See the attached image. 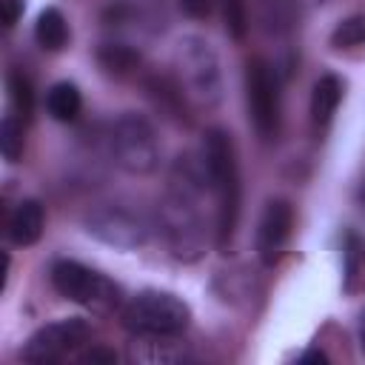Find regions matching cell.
Masks as SVG:
<instances>
[{"label":"cell","mask_w":365,"mask_h":365,"mask_svg":"<svg viewBox=\"0 0 365 365\" xmlns=\"http://www.w3.org/2000/svg\"><path fill=\"white\" fill-rule=\"evenodd\" d=\"M222 17L234 40H242L248 34V3L245 0H222Z\"/></svg>","instance_id":"obj_20"},{"label":"cell","mask_w":365,"mask_h":365,"mask_svg":"<svg viewBox=\"0 0 365 365\" xmlns=\"http://www.w3.org/2000/svg\"><path fill=\"white\" fill-rule=\"evenodd\" d=\"M291 228H294V208L285 200H271L257 225V254L262 265H274L282 257Z\"/></svg>","instance_id":"obj_10"},{"label":"cell","mask_w":365,"mask_h":365,"mask_svg":"<svg viewBox=\"0 0 365 365\" xmlns=\"http://www.w3.org/2000/svg\"><path fill=\"white\" fill-rule=\"evenodd\" d=\"M23 14V0H0V17H3V26L11 29Z\"/></svg>","instance_id":"obj_22"},{"label":"cell","mask_w":365,"mask_h":365,"mask_svg":"<svg viewBox=\"0 0 365 365\" xmlns=\"http://www.w3.org/2000/svg\"><path fill=\"white\" fill-rule=\"evenodd\" d=\"M245 100L254 131L262 140H274L279 134V80L262 57H254L245 66Z\"/></svg>","instance_id":"obj_6"},{"label":"cell","mask_w":365,"mask_h":365,"mask_svg":"<svg viewBox=\"0 0 365 365\" xmlns=\"http://www.w3.org/2000/svg\"><path fill=\"white\" fill-rule=\"evenodd\" d=\"M9 97H11V106L17 108V114H23V117L31 114L34 91H31V83L23 71H9Z\"/></svg>","instance_id":"obj_19"},{"label":"cell","mask_w":365,"mask_h":365,"mask_svg":"<svg viewBox=\"0 0 365 365\" xmlns=\"http://www.w3.org/2000/svg\"><path fill=\"white\" fill-rule=\"evenodd\" d=\"M46 214L37 200H20L9 217V240L14 245H34L43 234Z\"/></svg>","instance_id":"obj_11"},{"label":"cell","mask_w":365,"mask_h":365,"mask_svg":"<svg viewBox=\"0 0 365 365\" xmlns=\"http://www.w3.org/2000/svg\"><path fill=\"white\" fill-rule=\"evenodd\" d=\"M259 20L268 34H285L299 17V0H257Z\"/></svg>","instance_id":"obj_13"},{"label":"cell","mask_w":365,"mask_h":365,"mask_svg":"<svg viewBox=\"0 0 365 365\" xmlns=\"http://www.w3.org/2000/svg\"><path fill=\"white\" fill-rule=\"evenodd\" d=\"M299 362H328V356H325L322 351H305V354L299 356Z\"/></svg>","instance_id":"obj_25"},{"label":"cell","mask_w":365,"mask_h":365,"mask_svg":"<svg viewBox=\"0 0 365 365\" xmlns=\"http://www.w3.org/2000/svg\"><path fill=\"white\" fill-rule=\"evenodd\" d=\"M0 151L9 163H17L23 154V125L14 114L3 117V123H0Z\"/></svg>","instance_id":"obj_18"},{"label":"cell","mask_w":365,"mask_h":365,"mask_svg":"<svg viewBox=\"0 0 365 365\" xmlns=\"http://www.w3.org/2000/svg\"><path fill=\"white\" fill-rule=\"evenodd\" d=\"M188 322L191 308L168 291H140L123 308V325L137 336H177Z\"/></svg>","instance_id":"obj_3"},{"label":"cell","mask_w":365,"mask_h":365,"mask_svg":"<svg viewBox=\"0 0 365 365\" xmlns=\"http://www.w3.org/2000/svg\"><path fill=\"white\" fill-rule=\"evenodd\" d=\"M88 336V325L77 317L71 319H60V322H48L40 331H34L29 336V342L23 345V359L26 362H37V365H48L63 359L66 354H71L80 342H86Z\"/></svg>","instance_id":"obj_9"},{"label":"cell","mask_w":365,"mask_h":365,"mask_svg":"<svg viewBox=\"0 0 365 365\" xmlns=\"http://www.w3.org/2000/svg\"><path fill=\"white\" fill-rule=\"evenodd\" d=\"M86 231L114 248H140L151 237V225L143 214L125 208V205H100L86 217Z\"/></svg>","instance_id":"obj_8"},{"label":"cell","mask_w":365,"mask_h":365,"mask_svg":"<svg viewBox=\"0 0 365 365\" xmlns=\"http://www.w3.org/2000/svg\"><path fill=\"white\" fill-rule=\"evenodd\" d=\"M174 66H177V86L185 100L205 108L222 100V71L208 40L182 37L174 51Z\"/></svg>","instance_id":"obj_2"},{"label":"cell","mask_w":365,"mask_h":365,"mask_svg":"<svg viewBox=\"0 0 365 365\" xmlns=\"http://www.w3.org/2000/svg\"><path fill=\"white\" fill-rule=\"evenodd\" d=\"M339 100H342V83H339V77H334V74L319 77L314 83V91H311V120H314V125L325 128L334 120Z\"/></svg>","instance_id":"obj_12"},{"label":"cell","mask_w":365,"mask_h":365,"mask_svg":"<svg viewBox=\"0 0 365 365\" xmlns=\"http://www.w3.org/2000/svg\"><path fill=\"white\" fill-rule=\"evenodd\" d=\"M160 231L177 259L194 262L205 251V225L194 205V197H185L171 188L160 202Z\"/></svg>","instance_id":"obj_5"},{"label":"cell","mask_w":365,"mask_h":365,"mask_svg":"<svg viewBox=\"0 0 365 365\" xmlns=\"http://www.w3.org/2000/svg\"><path fill=\"white\" fill-rule=\"evenodd\" d=\"M51 285L66 299L97 308V311H108L117 302V288L103 274H97L74 259H60L51 265Z\"/></svg>","instance_id":"obj_7"},{"label":"cell","mask_w":365,"mask_h":365,"mask_svg":"<svg viewBox=\"0 0 365 365\" xmlns=\"http://www.w3.org/2000/svg\"><path fill=\"white\" fill-rule=\"evenodd\" d=\"M111 160L128 174H151L160 165V140L154 125L140 114H123L108 131Z\"/></svg>","instance_id":"obj_4"},{"label":"cell","mask_w":365,"mask_h":365,"mask_svg":"<svg viewBox=\"0 0 365 365\" xmlns=\"http://www.w3.org/2000/svg\"><path fill=\"white\" fill-rule=\"evenodd\" d=\"M362 351H365V319H362Z\"/></svg>","instance_id":"obj_26"},{"label":"cell","mask_w":365,"mask_h":365,"mask_svg":"<svg viewBox=\"0 0 365 365\" xmlns=\"http://www.w3.org/2000/svg\"><path fill=\"white\" fill-rule=\"evenodd\" d=\"M202 163L208 171V188L217 194V242L225 248L234 237L240 217V168L231 134L222 128H208L202 137Z\"/></svg>","instance_id":"obj_1"},{"label":"cell","mask_w":365,"mask_h":365,"mask_svg":"<svg viewBox=\"0 0 365 365\" xmlns=\"http://www.w3.org/2000/svg\"><path fill=\"white\" fill-rule=\"evenodd\" d=\"M180 9H182L188 17H208L211 0H180Z\"/></svg>","instance_id":"obj_23"},{"label":"cell","mask_w":365,"mask_h":365,"mask_svg":"<svg viewBox=\"0 0 365 365\" xmlns=\"http://www.w3.org/2000/svg\"><path fill=\"white\" fill-rule=\"evenodd\" d=\"M362 43H365V14H354L331 31V46L334 48H354V46H362Z\"/></svg>","instance_id":"obj_17"},{"label":"cell","mask_w":365,"mask_h":365,"mask_svg":"<svg viewBox=\"0 0 365 365\" xmlns=\"http://www.w3.org/2000/svg\"><path fill=\"white\" fill-rule=\"evenodd\" d=\"M80 359H83V362H117L114 351H103V348H91V351L83 354Z\"/></svg>","instance_id":"obj_24"},{"label":"cell","mask_w":365,"mask_h":365,"mask_svg":"<svg viewBox=\"0 0 365 365\" xmlns=\"http://www.w3.org/2000/svg\"><path fill=\"white\" fill-rule=\"evenodd\" d=\"M34 40L46 48V51H60L68 43V26L66 17L60 14V9H43L37 23H34Z\"/></svg>","instance_id":"obj_14"},{"label":"cell","mask_w":365,"mask_h":365,"mask_svg":"<svg viewBox=\"0 0 365 365\" xmlns=\"http://www.w3.org/2000/svg\"><path fill=\"white\" fill-rule=\"evenodd\" d=\"M97 60H100V66H103L108 74H114V77H125V74H131V71L140 66V57H137L128 46H120V43L103 46L100 54H97Z\"/></svg>","instance_id":"obj_16"},{"label":"cell","mask_w":365,"mask_h":365,"mask_svg":"<svg viewBox=\"0 0 365 365\" xmlns=\"http://www.w3.org/2000/svg\"><path fill=\"white\" fill-rule=\"evenodd\" d=\"M359 257H362V242L351 234V237H348V245H345V277H348L345 288H348V291L354 288V277H356V262H359Z\"/></svg>","instance_id":"obj_21"},{"label":"cell","mask_w":365,"mask_h":365,"mask_svg":"<svg viewBox=\"0 0 365 365\" xmlns=\"http://www.w3.org/2000/svg\"><path fill=\"white\" fill-rule=\"evenodd\" d=\"M46 108L54 120L60 123H71L80 108H83V97H80V88L74 83H54L46 94Z\"/></svg>","instance_id":"obj_15"}]
</instances>
